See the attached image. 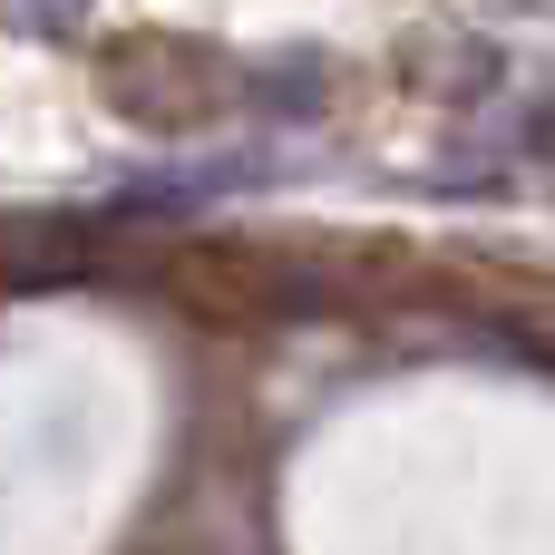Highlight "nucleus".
Returning <instances> with one entry per match:
<instances>
[{
	"instance_id": "nucleus-1",
	"label": "nucleus",
	"mask_w": 555,
	"mask_h": 555,
	"mask_svg": "<svg viewBox=\"0 0 555 555\" xmlns=\"http://www.w3.org/2000/svg\"><path fill=\"white\" fill-rule=\"evenodd\" d=\"M10 10H20V20H29V29H68V20H78V10H88V0H10Z\"/></svg>"
}]
</instances>
